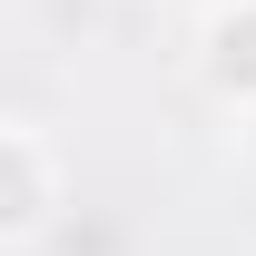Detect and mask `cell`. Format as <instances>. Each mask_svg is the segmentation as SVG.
Returning a JSON list of instances; mask_svg holds the SVG:
<instances>
[{
	"label": "cell",
	"instance_id": "obj_2",
	"mask_svg": "<svg viewBox=\"0 0 256 256\" xmlns=\"http://www.w3.org/2000/svg\"><path fill=\"white\" fill-rule=\"evenodd\" d=\"M197 79L256 118V0H217L207 30H197Z\"/></svg>",
	"mask_w": 256,
	"mask_h": 256
},
{
	"label": "cell",
	"instance_id": "obj_3",
	"mask_svg": "<svg viewBox=\"0 0 256 256\" xmlns=\"http://www.w3.org/2000/svg\"><path fill=\"white\" fill-rule=\"evenodd\" d=\"M246 158H256V118H246Z\"/></svg>",
	"mask_w": 256,
	"mask_h": 256
},
{
	"label": "cell",
	"instance_id": "obj_1",
	"mask_svg": "<svg viewBox=\"0 0 256 256\" xmlns=\"http://www.w3.org/2000/svg\"><path fill=\"white\" fill-rule=\"evenodd\" d=\"M60 226V168H50V138L30 118L0 128V236L10 246H40Z\"/></svg>",
	"mask_w": 256,
	"mask_h": 256
}]
</instances>
